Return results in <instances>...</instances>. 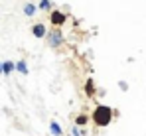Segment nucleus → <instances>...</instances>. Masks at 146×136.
I'll return each mask as SVG.
<instances>
[{
  "label": "nucleus",
  "mask_w": 146,
  "mask_h": 136,
  "mask_svg": "<svg viewBox=\"0 0 146 136\" xmlns=\"http://www.w3.org/2000/svg\"><path fill=\"white\" fill-rule=\"evenodd\" d=\"M113 114H115V111H113L111 107H107V105H97L95 111H93V114H91V118H93L95 126L105 128V126H109V124L113 122Z\"/></svg>",
  "instance_id": "f257e3e1"
},
{
  "label": "nucleus",
  "mask_w": 146,
  "mask_h": 136,
  "mask_svg": "<svg viewBox=\"0 0 146 136\" xmlns=\"http://www.w3.org/2000/svg\"><path fill=\"white\" fill-rule=\"evenodd\" d=\"M46 38H48V44L49 47H59V45H63L65 42V38H63V34H61V30L59 28H53V30H49L48 34H46Z\"/></svg>",
  "instance_id": "f03ea898"
},
{
  "label": "nucleus",
  "mask_w": 146,
  "mask_h": 136,
  "mask_svg": "<svg viewBox=\"0 0 146 136\" xmlns=\"http://www.w3.org/2000/svg\"><path fill=\"white\" fill-rule=\"evenodd\" d=\"M49 22L53 24V28H61L63 24L67 22V14L61 10H51L49 12Z\"/></svg>",
  "instance_id": "7ed1b4c3"
},
{
  "label": "nucleus",
  "mask_w": 146,
  "mask_h": 136,
  "mask_svg": "<svg viewBox=\"0 0 146 136\" xmlns=\"http://www.w3.org/2000/svg\"><path fill=\"white\" fill-rule=\"evenodd\" d=\"M32 34H34V38H46V34H48L46 24H44V22L34 24V26H32Z\"/></svg>",
  "instance_id": "20e7f679"
},
{
  "label": "nucleus",
  "mask_w": 146,
  "mask_h": 136,
  "mask_svg": "<svg viewBox=\"0 0 146 136\" xmlns=\"http://www.w3.org/2000/svg\"><path fill=\"white\" fill-rule=\"evenodd\" d=\"M36 12H38V6H36L34 2H26L24 4V14L28 16V18H34Z\"/></svg>",
  "instance_id": "39448f33"
},
{
  "label": "nucleus",
  "mask_w": 146,
  "mask_h": 136,
  "mask_svg": "<svg viewBox=\"0 0 146 136\" xmlns=\"http://www.w3.org/2000/svg\"><path fill=\"white\" fill-rule=\"evenodd\" d=\"M14 71L22 73V75H28V73H30V69H28V65H26L24 59H20V61H16V63H14Z\"/></svg>",
  "instance_id": "423d86ee"
},
{
  "label": "nucleus",
  "mask_w": 146,
  "mask_h": 136,
  "mask_svg": "<svg viewBox=\"0 0 146 136\" xmlns=\"http://www.w3.org/2000/svg\"><path fill=\"white\" fill-rule=\"evenodd\" d=\"M85 95H87V97H93V95H95V81H93L91 77H89L87 83H85Z\"/></svg>",
  "instance_id": "0eeeda50"
},
{
  "label": "nucleus",
  "mask_w": 146,
  "mask_h": 136,
  "mask_svg": "<svg viewBox=\"0 0 146 136\" xmlns=\"http://www.w3.org/2000/svg\"><path fill=\"white\" fill-rule=\"evenodd\" d=\"M87 122H89V116H87V114L81 113L79 116H75V126H81V128H83V126H85Z\"/></svg>",
  "instance_id": "6e6552de"
},
{
  "label": "nucleus",
  "mask_w": 146,
  "mask_h": 136,
  "mask_svg": "<svg viewBox=\"0 0 146 136\" xmlns=\"http://www.w3.org/2000/svg\"><path fill=\"white\" fill-rule=\"evenodd\" d=\"M49 130H51V134H53V136H61V134H63V132H61V126H59L55 120L49 122Z\"/></svg>",
  "instance_id": "1a4fd4ad"
},
{
  "label": "nucleus",
  "mask_w": 146,
  "mask_h": 136,
  "mask_svg": "<svg viewBox=\"0 0 146 136\" xmlns=\"http://www.w3.org/2000/svg\"><path fill=\"white\" fill-rule=\"evenodd\" d=\"M12 71H14V61H4L2 63V73L4 75H10Z\"/></svg>",
  "instance_id": "9d476101"
},
{
  "label": "nucleus",
  "mask_w": 146,
  "mask_h": 136,
  "mask_svg": "<svg viewBox=\"0 0 146 136\" xmlns=\"http://www.w3.org/2000/svg\"><path fill=\"white\" fill-rule=\"evenodd\" d=\"M51 6H53L51 0H40V4H38V8H40V10H46V12L51 10Z\"/></svg>",
  "instance_id": "9b49d317"
},
{
  "label": "nucleus",
  "mask_w": 146,
  "mask_h": 136,
  "mask_svg": "<svg viewBox=\"0 0 146 136\" xmlns=\"http://www.w3.org/2000/svg\"><path fill=\"white\" fill-rule=\"evenodd\" d=\"M71 136H87V130L85 128H79V126H73Z\"/></svg>",
  "instance_id": "f8f14e48"
},
{
  "label": "nucleus",
  "mask_w": 146,
  "mask_h": 136,
  "mask_svg": "<svg viewBox=\"0 0 146 136\" xmlns=\"http://www.w3.org/2000/svg\"><path fill=\"white\" fill-rule=\"evenodd\" d=\"M119 87H121V91H126V89H128V85H126V81H121V83H119Z\"/></svg>",
  "instance_id": "ddd939ff"
},
{
  "label": "nucleus",
  "mask_w": 146,
  "mask_h": 136,
  "mask_svg": "<svg viewBox=\"0 0 146 136\" xmlns=\"http://www.w3.org/2000/svg\"><path fill=\"white\" fill-rule=\"evenodd\" d=\"M0 73H2V63H0Z\"/></svg>",
  "instance_id": "4468645a"
}]
</instances>
